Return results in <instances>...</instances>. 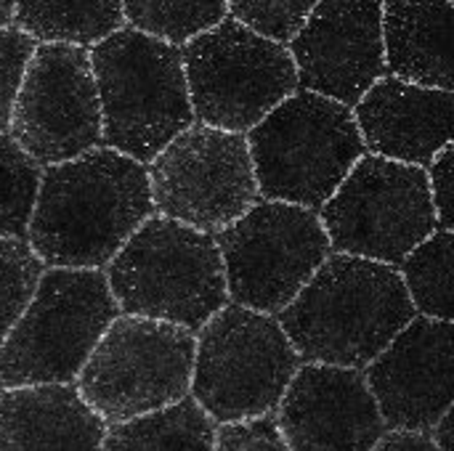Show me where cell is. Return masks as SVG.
Here are the masks:
<instances>
[{
  "instance_id": "obj_1",
  "label": "cell",
  "mask_w": 454,
  "mask_h": 451,
  "mask_svg": "<svg viewBox=\"0 0 454 451\" xmlns=\"http://www.w3.org/2000/svg\"><path fill=\"white\" fill-rule=\"evenodd\" d=\"M149 215L146 165L96 146L43 167L27 242L45 268H104Z\"/></svg>"
},
{
  "instance_id": "obj_2",
  "label": "cell",
  "mask_w": 454,
  "mask_h": 451,
  "mask_svg": "<svg viewBox=\"0 0 454 451\" xmlns=\"http://www.w3.org/2000/svg\"><path fill=\"white\" fill-rule=\"evenodd\" d=\"M415 316L394 266L330 253L277 322L303 364L364 369Z\"/></svg>"
},
{
  "instance_id": "obj_3",
  "label": "cell",
  "mask_w": 454,
  "mask_h": 451,
  "mask_svg": "<svg viewBox=\"0 0 454 451\" xmlns=\"http://www.w3.org/2000/svg\"><path fill=\"white\" fill-rule=\"evenodd\" d=\"M88 56L101 106V146L149 165L197 122L178 45L125 24Z\"/></svg>"
},
{
  "instance_id": "obj_4",
  "label": "cell",
  "mask_w": 454,
  "mask_h": 451,
  "mask_svg": "<svg viewBox=\"0 0 454 451\" xmlns=\"http://www.w3.org/2000/svg\"><path fill=\"white\" fill-rule=\"evenodd\" d=\"M120 314L168 322L194 335L226 303V276L213 234L149 215L106 263Z\"/></svg>"
},
{
  "instance_id": "obj_5",
  "label": "cell",
  "mask_w": 454,
  "mask_h": 451,
  "mask_svg": "<svg viewBox=\"0 0 454 451\" xmlns=\"http://www.w3.org/2000/svg\"><path fill=\"white\" fill-rule=\"evenodd\" d=\"M245 138L258 199L301 205L314 213L367 154L351 106L303 88L277 104Z\"/></svg>"
},
{
  "instance_id": "obj_6",
  "label": "cell",
  "mask_w": 454,
  "mask_h": 451,
  "mask_svg": "<svg viewBox=\"0 0 454 451\" xmlns=\"http://www.w3.org/2000/svg\"><path fill=\"white\" fill-rule=\"evenodd\" d=\"M117 316L101 268H45L0 346V391L74 383Z\"/></svg>"
},
{
  "instance_id": "obj_7",
  "label": "cell",
  "mask_w": 454,
  "mask_h": 451,
  "mask_svg": "<svg viewBox=\"0 0 454 451\" xmlns=\"http://www.w3.org/2000/svg\"><path fill=\"white\" fill-rule=\"evenodd\" d=\"M301 359L271 314L226 303L197 332L192 399L215 423L274 415Z\"/></svg>"
},
{
  "instance_id": "obj_8",
  "label": "cell",
  "mask_w": 454,
  "mask_h": 451,
  "mask_svg": "<svg viewBox=\"0 0 454 451\" xmlns=\"http://www.w3.org/2000/svg\"><path fill=\"white\" fill-rule=\"evenodd\" d=\"M181 58L194 120L226 133H247L298 90L287 45L229 16L181 45Z\"/></svg>"
},
{
  "instance_id": "obj_9",
  "label": "cell",
  "mask_w": 454,
  "mask_h": 451,
  "mask_svg": "<svg viewBox=\"0 0 454 451\" xmlns=\"http://www.w3.org/2000/svg\"><path fill=\"white\" fill-rule=\"evenodd\" d=\"M194 348L192 330L120 314L77 375V391L106 425L157 412L189 396Z\"/></svg>"
},
{
  "instance_id": "obj_10",
  "label": "cell",
  "mask_w": 454,
  "mask_h": 451,
  "mask_svg": "<svg viewBox=\"0 0 454 451\" xmlns=\"http://www.w3.org/2000/svg\"><path fill=\"white\" fill-rule=\"evenodd\" d=\"M333 253L399 268L439 223L426 167L362 154L319 207Z\"/></svg>"
},
{
  "instance_id": "obj_11",
  "label": "cell",
  "mask_w": 454,
  "mask_h": 451,
  "mask_svg": "<svg viewBox=\"0 0 454 451\" xmlns=\"http://www.w3.org/2000/svg\"><path fill=\"white\" fill-rule=\"evenodd\" d=\"M213 237L229 300L261 314H279L333 253L314 210L274 199H255Z\"/></svg>"
},
{
  "instance_id": "obj_12",
  "label": "cell",
  "mask_w": 454,
  "mask_h": 451,
  "mask_svg": "<svg viewBox=\"0 0 454 451\" xmlns=\"http://www.w3.org/2000/svg\"><path fill=\"white\" fill-rule=\"evenodd\" d=\"M146 173L154 213L205 234H218L258 199L245 133L194 122L146 165Z\"/></svg>"
},
{
  "instance_id": "obj_13",
  "label": "cell",
  "mask_w": 454,
  "mask_h": 451,
  "mask_svg": "<svg viewBox=\"0 0 454 451\" xmlns=\"http://www.w3.org/2000/svg\"><path fill=\"white\" fill-rule=\"evenodd\" d=\"M8 133L40 167L101 146V106L88 48L35 45Z\"/></svg>"
},
{
  "instance_id": "obj_14",
  "label": "cell",
  "mask_w": 454,
  "mask_h": 451,
  "mask_svg": "<svg viewBox=\"0 0 454 451\" xmlns=\"http://www.w3.org/2000/svg\"><path fill=\"white\" fill-rule=\"evenodd\" d=\"M287 45L298 88L354 106L386 74L383 0H317Z\"/></svg>"
},
{
  "instance_id": "obj_15",
  "label": "cell",
  "mask_w": 454,
  "mask_h": 451,
  "mask_svg": "<svg viewBox=\"0 0 454 451\" xmlns=\"http://www.w3.org/2000/svg\"><path fill=\"white\" fill-rule=\"evenodd\" d=\"M364 380L388 431L431 433L452 409V322L415 316L364 367Z\"/></svg>"
},
{
  "instance_id": "obj_16",
  "label": "cell",
  "mask_w": 454,
  "mask_h": 451,
  "mask_svg": "<svg viewBox=\"0 0 454 451\" xmlns=\"http://www.w3.org/2000/svg\"><path fill=\"white\" fill-rule=\"evenodd\" d=\"M277 412L290 451H370L386 433L364 372L346 367H298Z\"/></svg>"
},
{
  "instance_id": "obj_17",
  "label": "cell",
  "mask_w": 454,
  "mask_h": 451,
  "mask_svg": "<svg viewBox=\"0 0 454 451\" xmlns=\"http://www.w3.org/2000/svg\"><path fill=\"white\" fill-rule=\"evenodd\" d=\"M452 90L383 74L351 112L367 154L428 167L431 159L452 144Z\"/></svg>"
},
{
  "instance_id": "obj_18",
  "label": "cell",
  "mask_w": 454,
  "mask_h": 451,
  "mask_svg": "<svg viewBox=\"0 0 454 451\" xmlns=\"http://www.w3.org/2000/svg\"><path fill=\"white\" fill-rule=\"evenodd\" d=\"M104 436V417L74 383L0 393V451H101Z\"/></svg>"
},
{
  "instance_id": "obj_19",
  "label": "cell",
  "mask_w": 454,
  "mask_h": 451,
  "mask_svg": "<svg viewBox=\"0 0 454 451\" xmlns=\"http://www.w3.org/2000/svg\"><path fill=\"white\" fill-rule=\"evenodd\" d=\"M452 0H383L386 74L452 90Z\"/></svg>"
},
{
  "instance_id": "obj_20",
  "label": "cell",
  "mask_w": 454,
  "mask_h": 451,
  "mask_svg": "<svg viewBox=\"0 0 454 451\" xmlns=\"http://www.w3.org/2000/svg\"><path fill=\"white\" fill-rule=\"evenodd\" d=\"M13 21L35 43L93 48L125 27L122 0H16Z\"/></svg>"
},
{
  "instance_id": "obj_21",
  "label": "cell",
  "mask_w": 454,
  "mask_h": 451,
  "mask_svg": "<svg viewBox=\"0 0 454 451\" xmlns=\"http://www.w3.org/2000/svg\"><path fill=\"white\" fill-rule=\"evenodd\" d=\"M215 423L194 399L106 425L101 451H213Z\"/></svg>"
},
{
  "instance_id": "obj_22",
  "label": "cell",
  "mask_w": 454,
  "mask_h": 451,
  "mask_svg": "<svg viewBox=\"0 0 454 451\" xmlns=\"http://www.w3.org/2000/svg\"><path fill=\"white\" fill-rule=\"evenodd\" d=\"M452 231L436 229L396 268L418 316L452 322Z\"/></svg>"
},
{
  "instance_id": "obj_23",
  "label": "cell",
  "mask_w": 454,
  "mask_h": 451,
  "mask_svg": "<svg viewBox=\"0 0 454 451\" xmlns=\"http://www.w3.org/2000/svg\"><path fill=\"white\" fill-rule=\"evenodd\" d=\"M122 13L128 27L181 48L218 27L229 8L226 0H122Z\"/></svg>"
},
{
  "instance_id": "obj_24",
  "label": "cell",
  "mask_w": 454,
  "mask_h": 451,
  "mask_svg": "<svg viewBox=\"0 0 454 451\" xmlns=\"http://www.w3.org/2000/svg\"><path fill=\"white\" fill-rule=\"evenodd\" d=\"M40 175L43 167L13 141V136L0 133V237H27Z\"/></svg>"
},
{
  "instance_id": "obj_25",
  "label": "cell",
  "mask_w": 454,
  "mask_h": 451,
  "mask_svg": "<svg viewBox=\"0 0 454 451\" xmlns=\"http://www.w3.org/2000/svg\"><path fill=\"white\" fill-rule=\"evenodd\" d=\"M43 271L27 239L0 237V346L32 300Z\"/></svg>"
},
{
  "instance_id": "obj_26",
  "label": "cell",
  "mask_w": 454,
  "mask_h": 451,
  "mask_svg": "<svg viewBox=\"0 0 454 451\" xmlns=\"http://www.w3.org/2000/svg\"><path fill=\"white\" fill-rule=\"evenodd\" d=\"M314 5L317 0H226L229 19L282 45L298 35Z\"/></svg>"
},
{
  "instance_id": "obj_27",
  "label": "cell",
  "mask_w": 454,
  "mask_h": 451,
  "mask_svg": "<svg viewBox=\"0 0 454 451\" xmlns=\"http://www.w3.org/2000/svg\"><path fill=\"white\" fill-rule=\"evenodd\" d=\"M35 45L37 43L13 24L0 29V133L11 130L16 96H19L27 64L35 53Z\"/></svg>"
},
{
  "instance_id": "obj_28",
  "label": "cell",
  "mask_w": 454,
  "mask_h": 451,
  "mask_svg": "<svg viewBox=\"0 0 454 451\" xmlns=\"http://www.w3.org/2000/svg\"><path fill=\"white\" fill-rule=\"evenodd\" d=\"M213 451H290V447L277 425V417L263 415L218 425Z\"/></svg>"
},
{
  "instance_id": "obj_29",
  "label": "cell",
  "mask_w": 454,
  "mask_h": 451,
  "mask_svg": "<svg viewBox=\"0 0 454 451\" xmlns=\"http://www.w3.org/2000/svg\"><path fill=\"white\" fill-rule=\"evenodd\" d=\"M452 162L454 149L447 144L426 167L428 175V189H431V202L436 213V223L444 231H452Z\"/></svg>"
},
{
  "instance_id": "obj_30",
  "label": "cell",
  "mask_w": 454,
  "mask_h": 451,
  "mask_svg": "<svg viewBox=\"0 0 454 451\" xmlns=\"http://www.w3.org/2000/svg\"><path fill=\"white\" fill-rule=\"evenodd\" d=\"M370 451H439L428 433L412 431H388Z\"/></svg>"
},
{
  "instance_id": "obj_31",
  "label": "cell",
  "mask_w": 454,
  "mask_h": 451,
  "mask_svg": "<svg viewBox=\"0 0 454 451\" xmlns=\"http://www.w3.org/2000/svg\"><path fill=\"white\" fill-rule=\"evenodd\" d=\"M431 439H434L439 451H452V409L434 425Z\"/></svg>"
},
{
  "instance_id": "obj_32",
  "label": "cell",
  "mask_w": 454,
  "mask_h": 451,
  "mask_svg": "<svg viewBox=\"0 0 454 451\" xmlns=\"http://www.w3.org/2000/svg\"><path fill=\"white\" fill-rule=\"evenodd\" d=\"M13 8H16V0H0V29L13 24Z\"/></svg>"
}]
</instances>
